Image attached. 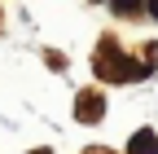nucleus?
<instances>
[{
    "mask_svg": "<svg viewBox=\"0 0 158 154\" xmlns=\"http://www.w3.org/2000/svg\"><path fill=\"white\" fill-rule=\"evenodd\" d=\"M145 9H149V13H154V18H158V0H145Z\"/></svg>",
    "mask_w": 158,
    "mask_h": 154,
    "instance_id": "nucleus-5",
    "label": "nucleus"
},
{
    "mask_svg": "<svg viewBox=\"0 0 158 154\" xmlns=\"http://www.w3.org/2000/svg\"><path fill=\"white\" fill-rule=\"evenodd\" d=\"M31 154H53V150H31Z\"/></svg>",
    "mask_w": 158,
    "mask_h": 154,
    "instance_id": "nucleus-6",
    "label": "nucleus"
},
{
    "mask_svg": "<svg viewBox=\"0 0 158 154\" xmlns=\"http://www.w3.org/2000/svg\"><path fill=\"white\" fill-rule=\"evenodd\" d=\"M141 5H136V0H114V13H136Z\"/></svg>",
    "mask_w": 158,
    "mask_h": 154,
    "instance_id": "nucleus-4",
    "label": "nucleus"
},
{
    "mask_svg": "<svg viewBox=\"0 0 158 154\" xmlns=\"http://www.w3.org/2000/svg\"><path fill=\"white\" fill-rule=\"evenodd\" d=\"M75 114L84 123H97V119H101V92H79V97H75Z\"/></svg>",
    "mask_w": 158,
    "mask_h": 154,
    "instance_id": "nucleus-2",
    "label": "nucleus"
},
{
    "mask_svg": "<svg viewBox=\"0 0 158 154\" xmlns=\"http://www.w3.org/2000/svg\"><path fill=\"white\" fill-rule=\"evenodd\" d=\"M127 154H158V132H154V128H141V132L127 141Z\"/></svg>",
    "mask_w": 158,
    "mask_h": 154,
    "instance_id": "nucleus-3",
    "label": "nucleus"
},
{
    "mask_svg": "<svg viewBox=\"0 0 158 154\" xmlns=\"http://www.w3.org/2000/svg\"><path fill=\"white\" fill-rule=\"evenodd\" d=\"M92 154H106V150H92Z\"/></svg>",
    "mask_w": 158,
    "mask_h": 154,
    "instance_id": "nucleus-7",
    "label": "nucleus"
},
{
    "mask_svg": "<svg viewBox=\"0 0 158 154\" xmlns=\"http://www.w3.org/2000/svg\"><path fill=\"white\" fill-rule=\"evenodd\" d=\"M97 75L101 79H110V84H118V79H141V75H149L141 62H132V57H123V53H114V44H106L101 49V57H97Z\"/></svg>",
    "mask_w": 158,
    "mask_h": 154,
    "instance_id": "nucleus-1",
    "label": "nucleus"
}]
</instances>
